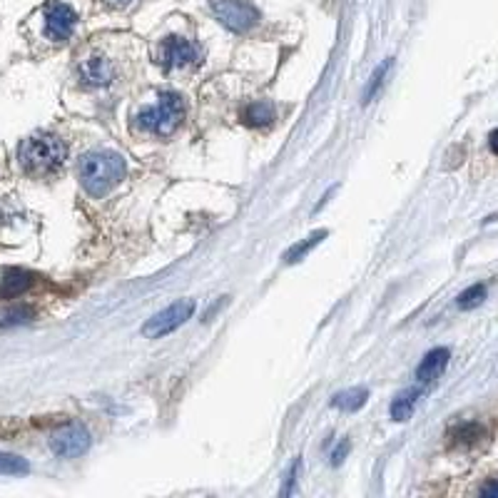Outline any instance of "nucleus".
Masks as SVG:
<instances>
[{
	"mask_svg": "<svg viewBox=\"0 0 498 498\" xmlns=\"http://www.w3.org/2000/svg\"><path fill=\"white\" fill-rule=\"evenodd\" d=\"M346 451H349V441L344 438V441H341L339 446H336V451L331 453V461H334V463H341V461H344V456H346Z\"/></svg>",
	"mask_w": 498,
	"mask_h": 498,
	"instance_id": "nucleus-21",
	"label": "nucleus"
},
{
	"mask_svg": "<svg viewBox=\"0 0 498 498\" xmlns=\"http://www.w3.org/2000/svg\"><path fill=\"white\" fill-rule=\"evenodd\" d=\"M481 426H476V424H463V426H458V431H456V438L461 443H473L478 436H481Z\"/></svg>",
	"mask_w": 498,
	"mask_h": 498,
	"instance_id": "nucleus-19",
	"label": "nucleus"
},
{
	"mask_svg": "<svg viewBox=\"0 0 498 498\" xmlns=\"http://www.w3.org/2000/svg\"><path fill=\"white\" fill-rule=\"evenodd\" d=\"M481 496H486V498H498V481H488L486 486L481 488Z\"/></svg>",
	"mask_w": 498,
	"mask_h": 498,
	"instance_id": "nucleus-22",
	"label": "nucleus"
},
{
	"mask_svg": "<svg viewBox=\"0 0 498 498\" xmlns=\"http://www.w3.org/2000/svg\"><path fill=\"white\" fill-rule=\"evenodd\" d=\"M157 60H160V65L167 67V70H177V67H187V65H192V62H197L199 50L194 43L172 35L162 40V45H160V50H157Z\"/></svg>",
	"mask_w": 498,
	"mask_h": 498,
	"instance_id": "nucleus-6",
	"label": "nucleus"
},
{
	"mask_svg": "<svg viewBox=\"0 0 498 498\" xmlns=\"http://www.w3.org/2000/svg\"><path fill=\"white\" fill-rule=\"evenodd\" d=\"M125 177V160L115 153H87L80 160V182L87 194L102 197Z\"/></svg>",
	"mask_w": 498,
	"mask_h": 498,
	"instance_id": "nucleus-2",
	"label": "nucleus"
},
{
	"mask_svg": "<svg viewBox=\"0 0 498 498\" xmlns=\"http://www.w3.org/2000/svg\"><path fill=\"white\" fill-rule=\"evenodd\" d=\"M115 3H128V0H115Z\"/></svg>",
	"mask_w": 498,
	"mask_h": 498,
	"instance_id": "nucleus-25",
	"label": "nucleus"
},
{
	"mask_svg": "<svg viewBox=\"0 0 498 498\" xmlns=\"http://www.w3.org/2000/svg\"><path fill=\"white\" fill-rule=\"evenodd\" d=\"M77 75H80L85 87H107L112 82V77H115V67H112V62L107 57L90 55L80 62Z\"/></svg>",
	"mask_w": 498,
	"mask_h": 498,
	"instance_id": "nucleus-9",
	"label": "nucleus"
},
{
	"mask_svg": "<svg viewBox=\"0 0 498 498\" xmlns=\"http://www.w3.org/2000/svg\"><path fill=\"white\" fill-rule=\"evenodd\" d=\"M50 448H52V453L60 458H77L90 448V433H87L80 424H70V426L52 433Z\"/></svg>",
	"mask_w": 498,
	"mask_h": 498,
	"instance_id": "nucleus-7",
	"label": "nucleus"
},
{
	"mask_svg": "<svg viewBox=\"0 0 498 498\" xmlns=\"http://www.w3.org/2000/svg\"><path fill=\"white\" fill-rule=\"evenodd\" d=\"M488 145H491V153L498 155V130H493L491 138H488Z\"/></svg>",
	"mask_w": 498,
	"mask_h": 498,
	"instance_id": "nucleus-24",
	"label": "nucleus"
},
{
	"mask_svg": "<svg viewBox=\"0 0 498 498\" xmlns=\"http://www.w3.org/2000/svg\"><path fill=\"white\" fill-rule=\"evenodd\" d=\"M184 120V100L177 92H160L157 102L150 107H143L135 117V125L138 130L150 135H160V138H167L175 130L182 125Z\"/></svg>",
	"mask_w": 498,
	"mask_h": 498,
	"instance_id": "nucleus-3",
	"label": "nucleus"
},
{
	"mask_svg": "<svg viewBox=\"0 0 498 498\" xmlns=\"http://www.w3.org/2000/svg\"><path fill=\"white\" fill-rule=\"evenodd\" d=\"M43 16H45V35L50 38V40H57V43L67 40V38L72 35V31H75V23H77L75 11H72L70 6H65V3H60V0L48 3Z\"/></svg>",
	"mask_w": 498,
	"mask_h": 498,
	"instance_id": "nucleus-8",
	"label": "nucleus"
},
{
	"mask_svg": "<svg viewBox=\"0 0 498 498\" xmlns=\"http://www.w3.org/2000/svg\"><path fill=\"white\" fill-rule=\"evenodd\" d=\"M486 299V287L483 284H473V287H468L466 292H461L458 294V309H463V311H468V309H473V306H478L481 301Z\"/></svg>",
	"mask_w": 498,
	"mask_h": 498,
	"instance_id": "nucleus-17",
	"label": "nucleus"
},
{
	"mask_svg": "<svg viewBox=\"0 0 498 498\" xmlns=\"http://www.w3.org/2000/svg\"><path fill=\"white\" fill-rule=\"evenodd\" d=\"M419 397H421V389H406V392L399 394L392 402V409H389L394 421H406V419H411L414 409H416V404H419Z\"/></svg>",
	"mask_w": 498,
	"mask_h": 498,
	"instance_id": "nucleus-12",
	"label": "nucleus"
},
{
	"mask_svg": "<svg viewBox=\"0 0 498 498\" xmlns=\"http://www.w3.org/2000/svg\"><path fill=\"white\" fill-rule=\"evenodd\" d=\"M448 359H451V351L448 349H433V351H428L426 356L421 359V364H419V369H416V379L421 384H428V382H433V379H438L446 371V366H448Z\"/></svg>",
	"mask_w": 498,
	"mask_h": 498,
	"instance_id": "nucleus-10",
	"label": "nucleus"
},
{
	"mask_svg": "<svg viewBox=\"0 0 498 498\" xmlns=\"http://www.w3.org/2000/svg\"><path fill=\"white\" fill-rule=\"evenodd\" d=\"M244 120L249 125H255V128H265V125H270L275 120V110H272L270 102H255V105H249L244 110Z\"/></svg>",
	"mask_w": 498,
	"mask_h": 498,
	"instance_id": "nucleus-14",
	"label": "nucleus"
},
{
	"mask_svg": "<svg viewBox=\"0 0 498 498\" xmlns=\"http://www.w3.org/2000/svg\"><path fill=\"white\" fill-rule=\"evenodd\" d=\"M366 399H369V392L361 387V389H349V392L336 394V397L331 399V404H334L336 409H341V411H356V409L364 406Z\"/></svg>",
	"mask_w": 498,
	"mask_h": 498,
	"instance_id": "nucleus-13",
	"label": "nucleus"
},
{
	"mask_svg": "<svg viewBox=\"0 0 498 498\" xmlns=\"http://www.w3.org/2000/svg\"><path fill=\"white\" fill-rule=\"evenodd\" d=\"M31 284H33V275H28L23 270H11L3 277V284H0V299H13V297L23 294Z\"/></svg>",
	"mask_w": 498,
	"mask_h": 498,
	"instance_id": "nucleus-11",
	"label": "nucleus"
},
{
	"mask_svg": "<svg viewBox=\"0 0 498 498\" xmlns=\"http://www.w3.org/2000/svg\"><path fill=\"white\" fill-rule=\"evenodd\" d=\"M214 18L232 33H247L260 23V11L247 0H209Z\"/></svg>",
	"mask_w": 498,
	"mask_h": 498,
	"instance_id": "nucleus-4",
	"label": "nucleus"
},
{
	"mask_svg": "<svg viewBox=\"0 0 498 498\" xmlns=\"http://www.w3.org/2000/svg\"><path fill=\"white\" fill-rule=\"evenodd\" d=\"M324 237H326L324 229H319V232H314V234H311V237H306L304 242H299V244H297V247H292L289 252H287V255H284V262H287V265H294V262H299L301 257H304L306 252H311V249H314L316 244H319Z\"/></svg>",
	"mask_w": 498,
	"mask_h": 498,
	"instance_id": "nucleus-16",
	"label": "nucleus"
},
{
	"mask_svg": "<svg viewBox=\"0 0 498 498\" xmlns=\"http://www.w3.org/2000/svg\"><path fill=\"white\" fill-rule=\"evenodd\" d=\"M389 65H392V60L382 62V65L377 67V75H374V82H369V87H366V92H364V102H369L371 97H374V92L379 90V85H382V82H384V75H387Z\"/></svg>",
	"mask_w": 498,
	"mask_h": 498,
	"instance_id": "nucleus-18",
	"label": "nucleus"
},
{
	"mask_svg": "<svg viewBox=\"0 0 498 498\" xmlns=\"http://www.w3.org/2000/svg\"><path fill=\"white\" fill-rule=\"evenodd\" d=\"M31 463L16 453H0V476H26Z\"/></svg>",
	"mask_w": 498,
	"mask_h": 498,
	"instance_id": "nucleus-15",
	"label": "nucleus"
},
{
	"mask_svg": "<svg viewBox=\"0 0 498 498\" xmlns=\"http://www.w3.org/2000/svg\"><path fill=\"white\" fill-rule=\"evenodd\" d=\"M65 155H67L65 143L48 133L31 135L28 140H23L21 150H18L21 167L28 175H38V177L57 172L62 167V162H65Z\"/></svg>",
	"mask_w": 498,
	"mask_h": 498,
	"instance_id": "nucleus-1",
	"label": "nucleus"
},
{
	"mask_svg": "<svg viewBox=\"0 0 498 498\" xmlns=\"http://www.w3.org/2000/svg\"><path fill=\"white\" fill-rule=\"evenodd\" d=\"M194 314V301L192 299H179L172 301L170 306H165L160 314H155L153 319H148V324L143 326V334L148 339H160V336L172 334L175 329L184 324L187 319H192Z\"/></svg>",
	"mask_w": 498,
	"mask_h": 498,
	"instance_id": "nucleus-5",
	"label": "nucleus"
},
{
	"mask_svg": "<svg viewBox=\"0 0 498 498\" xmlns=\"http://www.w3.org/2000/svg\"><path fill=\"white\" fill-rule=\"evenodd\" d=\"M33 314L31 309H26V306H21V309H13L11 314H6V321L0 326H11V324H26V321H31Z\"/></svg>",
	"mask_w": 498,
	"mask_h": 498,
	"instance_id": "nucleus-20",
	"label": "nucleus"
},
{
	"mask_svg": "<svg viewBox=\"0 0 498 498\" xmlns=\"http://www.w3.org/2000/svg\"><path fill=\"white\" fill-rule=\"evenodd\" d=\"M297 468H299V461L294 463V468H292V473L287 476V486L282 488V496H289V491L294 488V476H297Z\"/></svg>",
	"mask_w": 498,
	"mask_h": 498,
	"instance_id": "nucleus-23",
	"label": "nucleus"
}]
</instances>
